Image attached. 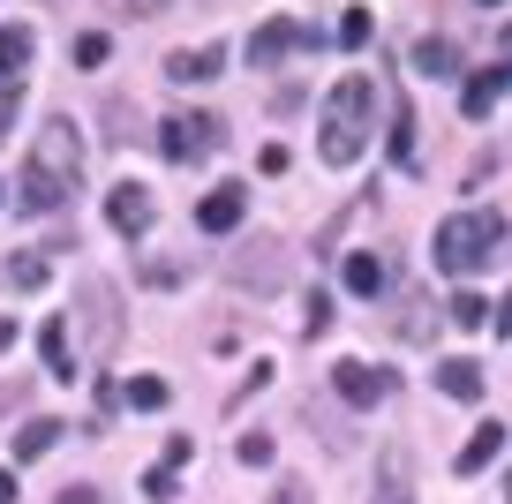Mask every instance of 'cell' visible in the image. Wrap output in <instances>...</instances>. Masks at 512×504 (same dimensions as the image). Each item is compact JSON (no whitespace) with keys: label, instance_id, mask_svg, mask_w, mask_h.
Returning <instances> with one entry per match:
<instances>
[{"label":"cell","instance_id":"6da1fadb","mask_svg":"<svg viewBox=\"0 0 512 504\" xmlns=\"http://www.w3.org/2000/svg\"><path fill=\"white\" fill-rule=\"evenodd\" d=\"M76 181H83V136H76V121H68V113H53V121L38 128L31 158H23L16 204H23V211H61L68 196H76Z\"/></svg>","mask_w":512,"mask_h":504},{"label":"cell","instance_id":"7a4b0ae2","mask_svg":"<svg viewBox=\"0 0 512 504\" xmlns=\"http://www.w3.org/2000/svg\"><path fill=\"white\" fill-rule=\"evenodd\" d=\"M324 136H317V151H324V166H354V158L369 151V128H377V83L369 76H347L332 98H324Z\"/></svg>","mask_w":512,"mask_h":504},{"label":"cell","instance_id":"3957f363","mask_svg":"<svg viewBox=\"0 0 512 504\" xmlns=\"http://www.w3.org/2000/svg\"><path fill=\"white\" fill-rule=\"evenodd\" d=\"M505 241H512L505 211H460V219L437 226V271H445V279H475L482 264L505 256Z\"/></svg>","mask_w":512,"mask_h":504},{"label":"cell","instance_id":"277c9868","mask_svg":"<svg viewBox=\"0 0 512 504\" xmlns=\"http://www.w3.org/2000/svg\"><path fill=\"white\" fill-rule=\"evenodd\" d=\"M76 316H83L91 354H113V347H121V286H113V279L83 271V279H76Z\"/></svg>","mask_w":512,"mask_h":504},{"label":"cell","instance_id":"5b68a950","mask_svg":"<svg viewBox=\"0 0 512 504\" xmlns=\"http://www.w3.org/2000/svg\"><path fill=\"white\" fill-rule=\"evenodd\" d=\"M159 151L174 158V166L211 158V151H219V121H211V113H166V121H159Z\"/></svg>","mask_w":512,"mask_h":504},{"label":"cell","instance_id":"8992f818","mask_svg":"<svg viewBox=\"0 0 512 504\" xmlns=\"http://www.w3.org/2000/svg\"><path fill=\"white\" fill-rule=\"evenodd\" d=\"M226 279L241 286V294H279V279H287V256H279V241H241L234 256H226Z\"/></svg>","mask_w":512,"mask_h":504},{"label":"cell","instance_id":"52a82bcc","mask_svg":"<svg viewBox=\"0 0 512 504\" xmlns=\"http://www.w3.org/2000/svg\"><path fill=\"white\" fill-rule=\"evenodd\" d=\"M294 46H309V53H317V46H324V31H302V23H287V16H279V23H264V31L249 38V68H272V61H287Z\"/></svg>","mask_w":512,"mask_h":504},{"label":"cell","instance_id":"ba28073f","mask_svg":"<svg viewBox=\"0 0 512 504\" xmlns=\"http://www.w3.org/2000/svg\"><path fill=\"white\" fill-rule=\"evenodd\" d=\"M505 91H512V61L497 53V61L482 68V76H467V91H460L467 121H490V113H497V98H505Z\"/></svg>","mask_w":512,"mask_h":504},{"label":"cell","instance_id":"9c48e42d","mask_svg":"<svg viewBox=\"0 0 512 504\" xmlns=\"http://www.w3.org/2000/svg\"><path fill=\"white\" fill-rule=\"evenodd\" d=\"M332 392L347 399V407H377V399L392 392V377L369 369V362H332Z\"/></svg>","mask_w":512,"mask_h":504},{"label":"cell","instance_id":"30bf717a","mask_svg":"<svg viewBox=\"0 0 512 504\" xmlns=\"http://www.w3.org/2000/svg\"><path fill=\"white\" fill-rule=\"evenodd\" d=\"M106 219H113V234H128V241H136V234H144V226H151V189H136V181H121V189L106 196Z\"/></svg>","mask_w":512,"mask_h":504},{"label":"cell","instance_id":"8fae6325","mask_svg":"<svg viewBox=\"0 0 512 504\" xmlns=\"http://www.w3.org/2000/svg\"><path fill=\"white\" fill-rule=\"evenodd\" d=\"M241 211H249V189H234V181H226V189H211L204 204H196V226H204V234H234Z\"/></svg>","mask_w":512,"mask_h":504},{"label":"cell","instance_id":"7c38bea8","mask_svg":"<svg viewBox=\"0 0 512 504\" xmlns=\"http://www.w3.org/2000/svg\"><path fill=\"white\" fill-rule=\"evenodd\" d=\"M437 392L460 399V407H475V399H482V362H467V354H445V362H437Z\"/></svg>","mask_w":512,"mask_h":504},{"label":"cell","instance_id":"4fadbf2b","mask_svg":"<svg viewBox=\"0 0 512 504\" xmlns=\"http://www.w3.org/2000/svg\"><path fill=\"white\" fill-rule=\"evenodd\" d=\"M219 68H226L219 46H181V53H166V76H174V83H211Z\"/></svg>","mask_w":512,"mask_h":504},{"label":"cell","instance_id":"5bb4252c","mask_svg":"<svg viewBox=\"0 0 512 504\" xmlns=\"http://www.w3.org/2000/svg\"><path fill=\"white\" fill-rule=\"evenodd\" d=\"M505 437H512V429H505V422H482V429H475V437H467V444H460V459H452V467H460V474H482V467H490V459H497V452H505Z\"/></svg>","mask_w":512,"mask_h":504},{"label":"cell","instance_id":"9a60e30c","mask_svg":"<svg viewBox=\"0 0 512 504\" xmlns=\"http://www.w3.org/2000/svg\"><path fill=\"white\" fill-rule=\"evenodd\" d=\"M31 53H38V38L23 31V23H8V31H0V91H8V83H23Z\"/></svg>","mask_w":512,"mask_h":504},{"label":"cell","instance_id":"2e32d148","mask_svg":"<svg viewBox=\"0 0 512 504\" xmlns=\"http://www.w3.org/2000/svg\"><path fill=\"white\" fill-rule=\"evenodd\" d=\"M415 76H430V83L460 76V46H452V38H422L415 46Z\"/></svg>","mask_w":512,"mask_h":504},{"label":"cell","instance_id":"e0dca14e","mask_svg":"<svg viewBox=\"0 0 512 504\" xmlns=\"http://www.w3.org/2000/svg\"><path fill=\"white\" fill-rule=\"evenodd\" d=\"M38 354H46V369H53L61 384H76V354H68V324H61V316L38 331Z\"/></svg>","mask_w":512,"mask_h":504},{"label":"cell","instance_id":"ac0fdd59","mask_svg":"<svg viewBox=\"0 0 512 504\" xmlns=\"http://www.w3.org/2000/svg\"><path fill=\"white\" fill-rule=\"evenodd\" d=\"M53 444H61V422H53V414H38V422L16 429V459H46Z\"/></svg>","mask_w":512,"mask_h":504},{"label":"cell","instance_id":"d6986e66","mask_svg":"<svg viewBox=\"0 0 512 504\" xmlns=\"http://www.w3.org/2000/svg\"><path fill=\"white\" fill-rule=\"evenodd\" d=\"M445 316H452V324H460V331H482V324H490V301H482L475 286H460V294L445 301Z\"/></svg>","mask_w":512,"mask_h":504},{"label":"cell","instance_id":"ffe728a7","mask_svg":"<svg viewBox=\"0 0 512 504\" xmlns=\"http://www.w3.org/2000/svg\"><path fill=\"white\" fill-rule=\"evenodd\" d=\"M347 286H354V294H384V256L354 249V256H347Z\"/></svg>","mask_w":512,"mask_h":504},{"label":"cell","instance_id":"44dd1931","mask_svg":"<svg viewBox=\"0 0 512 504\" xmlns=\"http://www.w3.org/2000/svg\"><path fill=\"white\" fill-rule=\"evenodd\" d=\"M392 158H400V166H415V113H407V98H392Z\"/></svg>","mask_w":512,"mask_h":504},{"label":"cell","instance_id":"7402d4cb","mask_svg":"<svg viewBox=\"0 0 512 504\" xmlns=\"http://www.w3.org/2000/svg\"><path fill=\"white\" fill-rule=\"evenodd\" d=\"M0 279L16 286V294H38V286H46V256H8V264H0Z\"/></svg>","mask_w":512,"mask_h":504},{"label":"cell","instance_id":"603a6c76","mask_svg":"<svg viewBox=\"0 0 512 504\" xmlns=\"http://www.w3.org/2000/svg\"><path fill=\"white\" fill-rule=\"evenodd\" d=\"M422 309H430V294H407L400 316H392V331H400V339H422V331H430V316H422Z\"/></svg>","mask_w":512,"mask_h":504},{"label":"cell","instance_id":"cb8c5ba5","mask_svg":"<svg viewBox=\"0 0 512 504\" xmlns=\"http://www.w3.org/2000/svg\"><path fill=\"white\" fill-rule=\"evenodd\" d=\"M234 459H241V467H272V437H264V429H249V437L234 444Z\"/></svg>","mask_w":512,"mask_h":504},{"label":"cell","instance_id":"d4e9b609","mask_svg":"<svg viewBox=\"0 0 512 504\" xmlns=\"http://www.w3.org/2000/svg\"><path fill=\"white\" fill-rule=\"evenodd\" d=\"M128 407L159 414V407H166V384H159V377H136V384H128Z\"/></svg>","mask_w":512,"mask_h":504},{"label":"cell","instance_id":"484cf974","mask_svg":"<svg viewBox=\"0 0 512 504\" xmlns=\"http://www.w3.org/2000/svg\"><path fill=\"white\" fill-rule=\"evenodd\" d=\"M339 46H369V8H347V23H339Z\"/></svg>","mask_w":512,"mask_h":504},{"label":"cell","instance_id":"4316f807","mask_svg":"<svg viewBox=\"0 0 512 504\" xmlns=\"http://www.w3.org/2000/svg\"><path fill=\"white\" fill-rule=\"evenodd\" d=\"M68 53H76V68H98V61H106V38H98V31H83Z\"/></svg>","mask_w":512,"mask_h":504},{"label":"cell","instance_id":"83f0119b","mask_svg":"<svg viewBox=\"0 0 512 504\" xmlns=\"http://www.w3.org/2000/svg\"><path fill=\"white\" fill-rule=\"evenodd\" d=\"M144 489H151V497H159V504H166V497H181V482H174V467H151V474H144Z\"/></svg>","mask_w":512,"mask_h":504},{"label":"cell","instance_id":"f1b7e54d","mask_svg":"<svg viewBox=\"0 0 512 504\" xmlns=\"http://www.w3.org/2000/svg\"><path fill=\"white\" fill-rule=\"evenodd\" d=\"M490 324H497V339H512V286H505V301L490 309Z\"/></svg>","mask_w":512,"mask_h":504},{"label":"cell","instance_id":"f546056e","mask_svg":"<svg viewBox=\"0 0 512 504\" xmlns=\"http://www.w3.org/2000/svg\"><path fill=\"white\" fill-rule=\"evenodd\" d=\"M113 8H121V16H159L166 0H113Z\"/></svg>","mask_w":512,"mask_h":504},{"label":"cell","instance_id":"4dcf8cb0","mask_svg":"<svg viewBox=\"0 0 512 504\" xmlns=\"http://www.w3.org/2000/svg\"><path fill=\"white\" fill-rule=\"evenodd\" d=\"M61 504H98V489H91V482H68V489H61Z\"/></svg>","mask_w":512,"mask_h":504},{"label":"cell","instance_id":"1f68e13d","mask_svg":"<svg viewBox=\"0 0 512 504\" xmlns=\"http://www.w3.org/2000/svg\"><path fill=\"white\" fill-rule=\"evenodd\" d=\"M272 504H309V482H279V497Z\"/></svg>","mask_w":512,"mask_h":504},{"label":"cell","instance_id":"d6a6232c","mask_svg":"<svg viewBox=\"0 0 512 504\" xmlns=\"http://www.w3.org/2000/svg\"><path fill=\"white\" fill-rule=\"evenodd\" d=\"M377 504H415V497H407V489L392 482V489H377Z\"/></svg>","mask_w":512,"mask_h":504},{"label":"cell","instance_id":"836d02e7","mask_svg":"<svg viewBox=\"0 0 512 504\" xmlns=\"http://www.w3.org/2000/svg\"><path fill=\"white\" fill-rule=\"evenodd\" d=\"M0 504H16V474L8 467H0Z\"/></svg>","mask_w":512,"mask_h":504},{"label":"cell","instance_id":"e575fe53","mask_svg":"<svg viewBox=\"0 0 512 504\" xmlns=\"http://www.w3.org/2000/svg\"><path fill=\"white\" fill-rule=\"evenodd\" d=\"M8 347H16V324H8V316H0V354H8Z\"/></svg>","mask_w":512,"mask_h":504},{"label":"cell","instance_id":"d590c367","mask_svg":"<svg viewBox=\"0 0 512 504\" xmlns=\"http://www.w3.org/2000/svg\"><path fill=\"white\" fill-rule=\"evenodd\" d=\"M505 504H512V482H505Z\"/></svg>","mask_w":512,"mask_h":504},{"label":"cell","instance_id":"8d00e7d4","mask_svg":"<svg viewBox=\"0 0 512 504\" xmlns=\"http://www.w3.org/2000/svg\"><path fill=\"white\" fill-rule=\"evenodd\" d=\"M505 38H512V31H505Z\"/></svg>","mask_w":512,"mask_h":504}]
</instances>
